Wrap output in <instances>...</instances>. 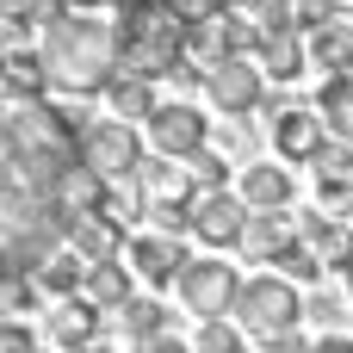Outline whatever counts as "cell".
<instances>
[{"instance_id":"6da1fadb","label":"cell","mask_w":353,"mask_h":353,"mask_svg":"<svg viewBox=\"0 0 353 353\" xmlns=\"http://www.w3.org/2000/svg\"><path fill=\"white\" fill-rule=\"evenodd\" d=\"M81 130L87 112L62 105V99H6L0 118V155H6V186H31V192H56L62 174L81 161Z\"/></svg>"},{"instance_id":"7a4b0ae2","label":"cell","mask_w":353,"mask_h":353,"mask_svg":"<svg viewBox=\"0 0 353 353\" xmlns=\"http://www.w3.org/2000/svg\"><path fill=\"white\" fill-rule=\"evenodd\" d=\"M37 50L50 68V93L87 99V93H105L118 74V25L99 12H81V6H68L56 25H43Z\"/></svg>"},{"instance_id":"3957f363","label":"cell","mask_w":353,"mask_h":353,"mask_svg":"<svg viewBox=\"0 0 353 353\" xmlns=\"http://www.w3.org/2000/svg\"><path fill=\"white\" fill-rule=\"evenodd\" d=\"M192 56V19L174 0H124L118 6V68L168 81Z\"/></svg>"},{"instance_id":"277c9868","label":"cell","mask_w":353,"mask_h":353,"mask_svg":"<svg viewBox=\"0 0 353 353\" xmlns=\"http://www.w3.org/2000/svg\"><path fill=\"white\" fill-rule=\"evenodd\" d=\"M230 316L242 323V335L273 341V335H285V329L304 323V298H298V285L285 273H261V279H242V298H236Z\"/></svg>"},{"instance_id":"5b68a950","label":"cell","mask_w":353,"mask_h":353,"mask_svg":"<svg viewBox=\"0 0 353 353\" xmlns=\"http://www.w3.org/2000/svg\"><path fill=\"white\" fill-rule=\"evenodd\" d=\"M81 161L105 180V186H124L143 174V137L130 118H87L81 130Z\"/></svg>"},{"instance_id":"8992f818","label":"cell","mask_w":353,"mask_h":353,"mask_svg":"<svg viewBox=\"0 0 353 353\" xmlns=\"http://www.w3.org/2000/svg\"><path fill=\"white\" fill-rule=\"evenodd\" d=\"M205 99H211L217 112H230V118L261 112V99H267V68L254 62V50L211 62V68H205Z\"/></svg>"},{"instance_id":"52a82bcc","label":"cell","mask_w":353,"mask_h":353,"mask_svg":"<svg viewBox=\"0 0 353 353\" xmlns=\"http://www.w3.org/2000/svg\"><path fill=\"white\" fill-rule=\"evenodd\" d=\"M174 292H180L186 316H230L236 298H242V279H236V267H223L217 254H199V261L180 267Z\"/></svg>"},{"instance_id":"ba28073f","label":"cell","mask_w":353,"mask_h":353,"mask_svg":"<svg viewBox=\"0 0 353 353\" xmlns=\"http://www.w3.org/2000/svg\"><path fill=\"white\" fill-rule=\"evenodd\" d=\"M143 137H149V149H155V155L186 161V155H199V149L211 143V118H205L192 99H161V105L143 118Z\"/></svg>"},{"instance_id":"9c48e42d","label":"cell","mask_w":353,"mask_h":353,"mask_svg":"<svg viewBox=\"0 0 353 353\" xmlns=\"http://www.w3.org/2000/svg\"><path fill=\"white\" fill-rule=\"evenodd\" d=\"M267 137H273V155H279V161H292V168H310L335 130H329L323 105H285L279 118H267Z\"/></svg>"},{"instance_id":"30bf717a","label":"cell","mask_w":353,"mask_h":353,"mask_svg":"<svg viewBox=\"0 0 353 353\" xmlns=\"http://www.w3.org/2000/svg\"><path fill=\"white\" fill-rule=\"evenodd\" d=\"M242 230H248V199H242L236 186H223V192H192V236H199L205 248H236Z\"/></svg>"},{"instance_id":"8fae6325","label":"cell","mask_w":353,"mask_h":353,"mask_svg":"<svg viewBox=\"0 0 353 353\" xmlns=\"http://www.w3.org/2000/svg\"><path fill=\"white\" fill-rule=\"evenodd\" d=\"M99 335H105V310H99V304H87L81 292H74V298H50L43 341H50L56 353H87Z\"/></svg>"},{"instance_id":"7c38bea8","label":"cell","mask_w":353,"mask_h":353,"mask_svg":"<svg viewBox=\"0 0 353 353\" xmlns=\"http://www.w3.org/2000/svg\"><path fill=\"white\" fill-rule=\"evenodd\" d=\"M124 261H130V273H137L149 292H161V285H174V279H180V267H186L192 254H186V236H161V230H143V236H130Z\"/></svg>"},{"instance_id":"4fadbf2b","label":"cell","mask_w":353,"mask_h":353,"mask_svg":"<svg viewBox=\"0 0 353 353\" xmlns=\"http://www.w3.org/2000/svg\"><path fill=\"white\" fill-rule=\"evenodd\" d=\"M68 248L81 254V261H124V248H130V230H124V217L118 211H81L74 217V230H68Z\"/></svg>"},{"instance_id":"5bb4252c","label":"cell","mask_w":353,"mask_h":353,"mask_svg":"<svg viewBox=\"0 0 353 353\" xmlns=\"http://www.w3.org/2000/svg\"><path fill=\"white\" fill-rule=\"evenodd\" d=\"M236 192L248 199V211H292V199H298L292 161H248L236 174Z\"/></svg>"},{"instance_id":"9a60e30c","label":"cell","mask_w":353,"mask_h":353,"mask_svg":"<svg viewBox=\"0 0 353 353\" xmlns=\"http://www.w3.org/2000/svg\"><path fill=\"white\" fill-rule=\"evenodd\" d=\"M298 242V217H285V211H248V230H242V254L248 261H261V267H273L285 248Z\"/></svg>"},{"instance_id":"2e32d148","label":"cell","mask_w":353,"mask_h":353,"mask_svg":"<svg viewBox=\"0 0 353 353\" xmlns=\"http://www.w3.org/2000/svg\"><path fill=\"white\" fill-rule=\"evenodd\" d=\"M254 62L267 68V81H298L304 68H310V37L304 31H261V43H254Z\"/></svg>"},{"instance_id":"e0dca14e","label":"cell","mask_w":353,"mask_h":353,"mask_svg":"<svg viewBox=\"0 0 353 353\" xmlns=\"http://www.w3.org/2000/svg\"><path fill=\"white\" fill-rule=\"evenodd\" d=\"M143 279L130 273V261H99V267H87V285H81V298L87 304H99L105 316H118L124 304H130V292H137Z\"/></svg>"},{"instance_id":"ac0fdd59","label":"cell","mask_w":353,"mask_h":353,"mask_svg":"<svg viewBox=\"0 0 353 353\" xmlns=\"http://www.w3.org/2000/svg\"><path fill=\"white\" fill-rule=\"evenodd\" d=\"M310 68H323V74H353V25H347V12L310 31Z\"/></svg>"},{"instance_id":"d6986e66","label":"cell","mask_w":353,"mask_h":353,"mask_svg":"<svg viewBox=\"0 0 353 353\" xmlns=\"http://www.w3.org/2000/svg\"><path fill=\"white\" fill-rule=\"evenodd\" d=\"M6 99H43L50 93V68H43V50H25V43H6Z\"/></svg>"},{"instance_id":"ffe728a7","label":"cell","mask_w":353,"mask_h":353,"mask_svg":"<svg viewBox=\"0 0 353 353\" xmlns=\"http://www.w3.org/2000/svg\"><path fill=\"white\" fill-rule=\"evenodd\" d=\"M105 105H112V118H130V124H143L161 99H155V81L149 74H112V87H105Z\"/></svg>"},{"instance_id":"44dd1931","label":"cell","mask_w":353,"mask_h":353,"mask_svg":"<svg viewBox=\"0 0 353 353\" xmlns=\"http://www.w3.org/2000/svg\"><path fill=\"white\" fill-rule=\"evenodd\" d=\"M137 186L149 192V205H161V199H192V192H199V186H192V168H180L174 155H155V161H143Z\"/></svg>"},{"instance_id":"7402d4cb","label":"cell","mask_w":353,"mask_h":353,"mask_svg":"<svg viewBox=\"0 0 353 353\" xmlns=\"http://www.w3.org/2000/svg\"><path fill=\"white\" fill-rule=\"evenodd\" d=\"M112 323H118V335H130V341H143V347H149L155 335H168V310H161L155 292H130V304H124Z\"/></svg>"},{"instance_id":"603a6c76","label":"cell","mask_w":353,"mask_h":353,"mask_svg":"<svg viewBox=\"0 0 353 353\" xmlns=\"http://www.w3.org/2000/svg\"><path fill=\"white\" fill-rule=\"evenodd\" d=\"M87 267H93V261H81L74 248H56V254L37 267V285H43V298H74V292L87 285Z\"/></svg>"},{"instance_id":"cb8c5ba5","label":"cell","mask_w":353,"mask_h":353,"mask_svg":"<svg viewBox=\"0 0 353 353\" xmlns=\"http://www.w3.org/2000/svg\"><path fill=\"white\" fill-rule=\"evenodd\" d=\"M186 168H192V186L199 192H223V186H236V174H242V161L236 155H223V149H199V155H186Z\"/></svg>"},{"instance_id":"d4e9b609","label":"cell","mask_w":353,"mask_h":353,"mask_svg":"<svg viewBox=\"0 0 353 353\" xmlns=\"http://www.w3.org/2000/svg\"><path fill=\"white\" fill-rule=\"evenodd\" d=\"M242 323L236 316H199V329H192V353H242Z\"/></svg>"},{"instance_id":"484cf974","label":"cell","mask_w":353,"mask_h":353,"mask_svg":"<svg viewBox=\"0 0 353 353\" xmlns=\"http://www.w3.org/2000/svg\"><path fill=\"white\" fill-rule=\"evenodd\" d=\"M273 267H279V273H285L292 285H323V267H329V261H323V254H316V248H310V242L298 236V242H292V248H285V254H279Z\"/></svg>"},{"instance_id":"4316f807","label":"cell","mask_w":353,"mask_h":353,"mask_svg":"<svg viewBox=\"0 0 353 353\" xmlns=\"http://www.w3.org/2000/svg\"><path fill=\"white\" fill-rule=\"evenodd\" d=\"M347 304L341 292H329V285H310V298H304V316L310 323H323V329H347Z\"/></svg>"},{"instance_id":"83f0119b","label":"cell","mask_w":353,"mask_h":353,"mask_svg":"<svg viewBox=\"0 0 353 353\" xmlns=\"http://www.w3.org/2000/svg\"><path fill=\"white\" fill-rule=\"evenodd\" d=\"M37 298H43V285H37V273H6V292H0V304H6V316H31V310H37Z\"/></svg>"},{"instance_id":"f1b7e54d","label":"cell","mask_w":353,"mask_h":353,"mask_svg":"<svg viewBox=\"0 0 353 353\" xmlns=\"http://www.w3.org/2000/svg\"><path fill=\"white\" fill-rule=\"evenodd\" d=\"M217 143H223V155H236L242 168H248V161H261V130H254L248 118H242V124H230V130H223Z\"/></svg>"},{"instance_id":"f546056e","label":"cell","mask_w":353,"mask_h":353,"mask_svg":"<svg viewBox=\"0 0 353 353\" xmlns=\"http://www.w3.org/2000/svg\"><path fill=\"white\" fill-rule=\"evenodd\" d=\"M0 353H37V335H31L25 316H6V329H0Z\"/></svg>"},{"instance_id":"4dcf8cb0","label":"cell","mask_w":353,"mask_h":353,"mask_svg":"<svg viewBox=\"0 0 353 353\" xmlns=\"http://www.w3.org/2000/svg\"><path fill=\"white\" fill-rule=\"evenodd\" d=\"M261 353H316V341H304L298 329H285V335H273V341H261Z\"/></svg>"},{"instance_id":"1f68e13d","label":"cell","mask_w":353,"mask_h":353,"mask_svg":"<svg viewBox=\"0 0 353 353\" xmlns=\"http://www.w3.org/2000/svg\"><path fill=\"white\" fill-rule=\"evenodd\" d=\"M316 353H353L347 329H323V341H316Z\"/></svg>"},{"instance_id":"d6a6232c","label":"cell","mask_w":353,"mask_h":353,"mask_svg":"<svg viewBox=\"0 0 353 353\" xmlns=\"http://www.w3.org/2000/svg\"><path fill=\"white\" fill-rule=\"evenodd\" d=\"M335 273L347 279V298H353V254H347V261H341V267H335Z\"/></svg>"},{"instance_id":"836d02e7","label":"cell","mask_w":353,"mask_h":353,"mask_svg":"<svg viewBox=\"0 0 353 353\" xmlns=\"http://www.w3.org/2000/svg\"><path fill=\"white\" fill-rule=\"evenodd\" d=\"M341 217H347V223H353V199H347V205H341Z\"/></svg>"},{"instance_id":"e575fe53","label":"cell","mask_w":353,"mask_h":353,"mask_svg":"<svg viewBox=\"0 0 353 353\" xmlns=\"http://www.w3.org/2000/svg\"><path fill=\"white\" fill-rule=\"evenodd\" d=\"M341 12H353V0H341Z\"/></svg>"}]
</instances>
